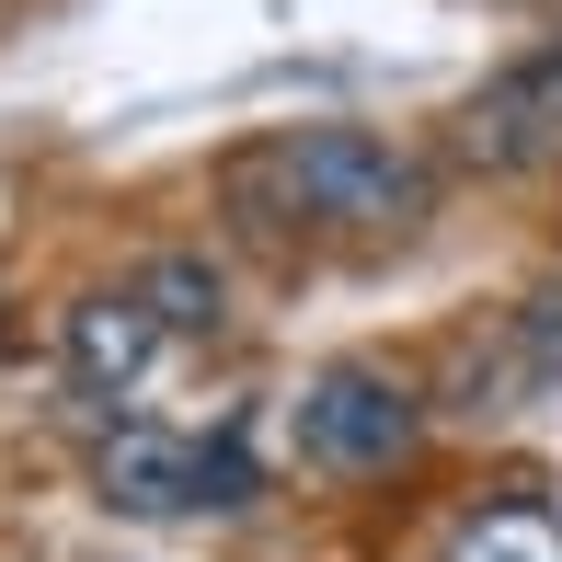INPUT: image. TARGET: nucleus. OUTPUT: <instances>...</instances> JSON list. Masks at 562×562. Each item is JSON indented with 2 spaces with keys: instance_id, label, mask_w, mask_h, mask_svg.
<instances>
[{
  "instance_id": "obj_6",
  "label": "nucleus",
  "mask_w": 562,
  "mask_h": 562,
  "mask_svg": "<svg viewBox=\"0 0 562 562\" xmlns=\"http://www.w3.org/2000/svg\"><path fill=\"white\" fill-rule=\"evenodd\" d=\"M448 562H562V517H551L540 494H494V505L459 517Z\"/></svg>"
},
{
  "instance_id": "obj_5",
  "label": "nucleus",
  "mask_w": 562,
  "mask_h": 562,
  "mask_svg": "<svg viewBox=\"0 0 562 562\" xmlns=\"http://www.w3.org/2000/svg\"><path fill=\"white\" fill-rule=\"evenodd\" d=\"M149 356H161V311H149L138 288L69 299V379H81V391H138Z\"/></svg>"
},
{
  "instance_id": "obj_8",
  "label": "nucleus",
  "mask_w": 562,
  "mask_h": 562,
  "mask_svg": "<svg viewBox=\"0 0 562 562\" xmlns=\"http://www.w3.org/2000/svg\"><path fill=\"white\" fill-rule=\"evenodd\" d=\"M517 391H562V288L517 311Z\"/></svg>"
},
{
  "instance_id": "obj_1",
  "label": "nucleus",
  "mask_w": 562,
  "mask_h": 562,
  "mask_svg": "<svg viewBox=\"0 0 562 562\" xmlns=\"http://www.w3.org/2000/svg\"><path fill=\"white\" fill-rule=\"evenodd\" d=\"M288 172H299V207L334 218V229H414L437 207V172H425L414 149L368 138V126H311V138H288Z\"/></svg>"
},
{
  "instance_id": "obj_2",
  "label": "nucleus",
  "mask_w": 562,
  "mask_h": 562,
  "mask_svg": "<svg viewBox=\"0 0 562 562\" xmlns=\"http://www.w3.org/2000/svg\"><path fill=\"white\" fill-rule=\"evenodd\" d=\"M414 448V391H402L391 368H322L311 391H299V459L311 471H334V482H368V471H391V459Z\"/></svg>"
},
{
  "instance_id": "obj_4",
  "label": "nucleus",
  "mask_w": 562,
  "mask_h": 562,
  "mask_svg": "<svg viewBox=\"0 0 562 562\" xmlns=\"http://www.w3.org/2000/svg\"><path fill=\"white\" fill-rule=\"evenodd\" d=\"M459 161L471 172H540L562 161V46H528L459 104Z\"/></svg>"
},
{
  "instance_id": "obj_3",
  "label": "nucleus",
  "mask_w": 562,
  "mask_h": 562,
  "mask_svg": "<svg viewBox=\"0 0 562 562\" xmlns=\"http://www.w3.org/2000/svg\"><path fill=\"white\" fill-rule=\"evenodd\" d=\"M92 482H104V505H126V517H184V505H252V459H241V448L149 437V425H126V437H104V448H92Z\"/></svg>"
},
{
  "instance_id": "obj_7",
  "label": "nucleus",
  "mask_w": 562,
  "mask_h": 562,
  "mask_svg": "<svg viewBox=\"0 0 562 562\" xmlns=\"http://www.w3.org/2000/svg\"><path fill=\"white\" fill-rule=\"evenodd\" d=\"M138 299L161 311V334H218V322H229V276L207 265V252H149Z\"/></svg>"
}]
</instances>
